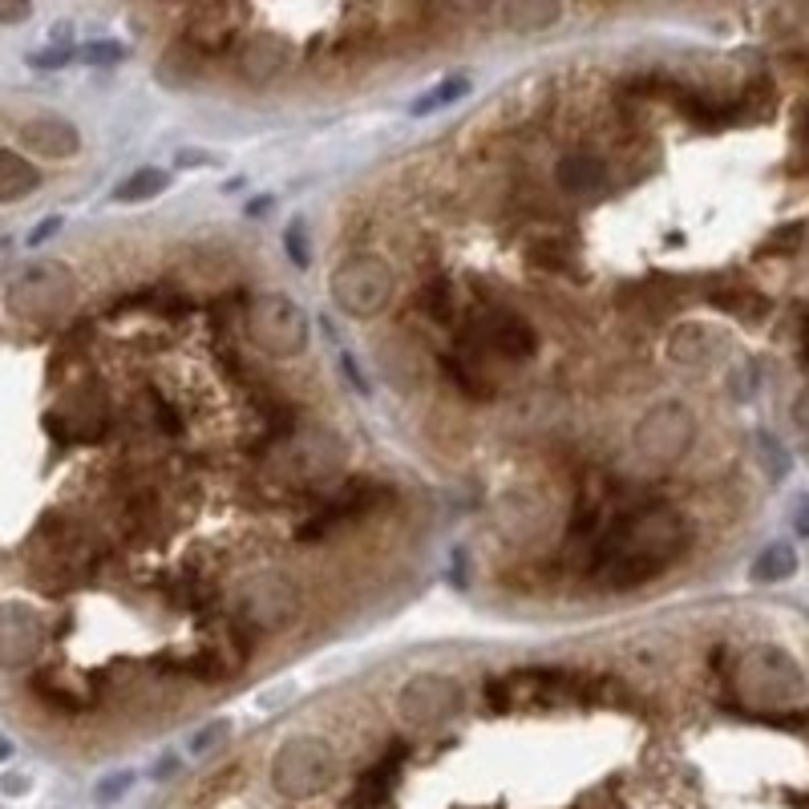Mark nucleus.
I'll list each match as a JSON object with an SVG mask.
<instances>
[{"label":"nucleus","mask_w":809,"mask_h":809,"mask_svg":"<svg viewBox=\"0 0 809 809\" xmlns=\"http://www.w3.org/2000/svg\"><path fill=\"white\" fill-rule=\"evenodd\" d=\"M458 340H466L478 357H502V361H526L535 352L538 337L535 328L518 316V311L502 308V304H482L470 316V328Z\"/></svg>","instance_id":"obj_2"},{"label":"nucleus","mask_w":809,"mask_h":809,"mask_svg":"<svg viewBox=\"0 0 809 809\" xmlns=\"http://www.w3.org/2000/svg\"><path fill=\"white\" fill-rule=\"evenodd\" d=\"M41 623L29 608H0V664L17 668L37 656Z\"/></svg>","instance_id":"obj_7"},{"label":"nucleus","mask_w":809,"mask_h":809,"mask_svg":"<svg viewBox=\"0 0 809 809\" xmlns=\"http://www.w3.org/2000/svg\"><path fill=\"white\" fill-rule=\"evenodd\" d=\"M559 183L571 195H591V190L603 183V162L587 158V154H571V158H562L559 166Z\"/></svg>","instance_id":"obj_13"},{"label":"nucleus","mask_w":809,"mask_h":809,"mask_svg":"<svg viewBox=\"0 0 809 809\" xmlns=\"http://www.w3.org/2000/svg\"><path fill=\"white\" fill-rule=\"evenodd\" d=\"M65 57H69V53H65V50H53V53H37L33 62H37L41 69H57V65H62Z\"/></svg>","instance_id":"obj_25"},{"label":"nucleus","mask_w":809,"mask_h":809,"mask_svg":"<svg viewBox=\"0 0 809 809\" xmlns=\"http://www.w3.org/2000/svg\"><path fill=\"white\" fill-rule=\"evenodd\" d=\"M86 57L89 62H122L125 50L122 45H86Z\"/></svg>","instance_id":"obj_22"},{"label":"nucleus","mask_w":809,"mask_h":809,"mask_svg":"<svg viewBox=\"0 0 809 809\" xmlns=\"http://www.w3.org/2000/svg\"><path fill=\"white\" fill-rule=\"evenodd\" d=\"M299 227L304 223H292V231H287V248H292V260L304 267V263H308V251H304V243H299Z\"/></svg>","instance_id":"obj_23"},{"label":"nucleus","mask_w":809,"mask_h":809,"mask_svg":"<svg viewBox=\"0 0 809 809\" xmlns=\"http://www.w3.org/2000/svg\"><path fill=\"white\" fill-rule=\"evenodd\" d=\"M296 591L287 583L284 575H260V579H251L243 587V623L248 632L255 627H275V623H287L296 615Z\"/></svg>","instance_id":"obj_6"},{"label":"nucleus","mask_w":809,"mask_h":809,"mask_svg":"<svg viewBox=\"0 0 809 809\" xmlns=\"http://www.w3.org/2000/svg\"><path fill=\"white\" fill-rule=\"evenodd\" d=\"M106 429H110V405H106V393L98 385H81L74 393H65L62 405L50 413V434L62 446L101 441Z\"/></svg>","instance_id":"obj_3"},{"label":"nucleus","mask_w":809,"mask_h":809,"mask_svg":"<svg viewBox=\"0 0 809 809\" xmlns=\"http://www.w3.org/2000/svg\"><path fill=\"white\" fill-rule=\"evenodd\" d=\"M397 765H401V748H393V753L385 757V765L369 769L361 781H357V789H352V806L357 809L385 806L389 794H393V785H397Z\"/></svg>","instance_id":"obj_10"},{"label":"nucleus","mask_w":809,"mask_h":809,"mask_svg":"<svg viewBox=\"0 0 809 809\" xmlns=\"http://www.w3.org/2000/svg\"><path fill=\"white\" fill-rule=\"evenodd\" d=\"M41 175L33 162H25L13 150H0V203L25 199L29 190H37Z\"/></svg>","instance_id":"obj_11"},{"label":"nucleus","mask_w":809,"mask_h":809,"mask_svg":"<svg viewBox=\"0 0 809 809\" xmlns=\"http://www.w3.org/2000/svg\"><path fill=\"white\" fill-rule=\"evenodd\" d=\"M417 304H422L425 316H429V320H437V324H453V320H458V296H453V287H449L446 280L425 284Z\"/></svg>","instance_id":"obj_15"},{"label":"nucleus","mask_w":809,"mask_h":809,"mask_svg":"<svg viewBox=\"0 0 809 809\" xmlns=\"http://www.w3.org/2000/svg\"><path fill=\"white\" fill-rule=\"evenodd\" d=\"M567 260H571V248L562 239H538L531 248V263L547 267V272H567Z\"/></svg>","instance_id":"obj_18"},{"label":"nucleus","mask_w":809,"mask_h":809,"mask_svg":"<svg viewBox=\"0 0 809 809\" xmlns=\"http://www.w3.org/2000/svg\"><path fill=\"white\" fill-rule=\"evenodd\" d=\"M166 187V175H162V171H138V175H130L122 183V187L113 190V195H118V199L122 203H138V199H150V195H158V190Z\"/></svg>","instance_id":"obj_17"},{"label":"nucleus","mask_w":809,"mask_h":809,"mask_svg":"<svg viewBox=\"0 0 809 809\" xmlns=\"http://www.w3.org/2000/svg\"><path fill=\"white\" fill-rule=\"evenodd\" d=\"M485 357H478V352L466 345V340H458L453 349L441 357V369H446L449 385L461 389L466 397L473 401H490L494 397V376H490V369H485Z\"/></svg>","instance_id":"obj_8"},{"label":"nucleus","mask_w":809,"mask_h":809,"mask_svg":"<svg viewBox=\"0 0 809 809\" xmlns=\"http://www.w3.org/2000/svg\"><path fill=\"white\" fill-rule=\"evenodd\" d=\"M357 292H373V299L381 304V299L389 296V272L385 267H369V275H357V267H349V272H337V299L340 304H349L352 308V299H357Z\"/></svg>","instance_id":"obj_12"},{"label":"nucleus","mask_w":809,"mask_h":809,"mask_svg":"<svg viewBox=\"0 0 809 809\" xmlns=\"http://www.w3.org/2000/svg\"><path fill=\"white\" fill-rule=\"evenodd\" d=\"M389 490L381 482H369V478H361V482H349L345 490H340L337 499H328L320 506V511L311 514L308 523L299 526L296 538L299 543H316V538L332 535V531H340V526L357 523L361 514H369L376 506V502L385 499Z\"/></svg>","instance_id":"obj_5"},{"label":"nucleus","mask_w":809,"mask_h":809,"mask_svg":"<svg viewBox=\"0 0 809 809\" xmlns=\"http://www.w3.org/2000/svg\"><path fill=\"white\" fill-rule=\"evenodd\" d=\"M125 785H130V773H118V777H113V781H106V785H101V801H110V797H118V794H122V789H125Z\"/></svg>","instance_id":"obj_24"},{"label":"nucleus","mask_w":809,"mask_h":809,"mask_svg":"<svg viewBox=\"0 0 809 809\" xmlns=\"http://www.w3.org/2000/svg\"><path fill=\"white\" fill-rule=\"evenodd\" d=\"M33 697H37L45 709L62 712V717H77V712H86V700L77 697L69 685L53 680V676H33Z\"/></svg>","instance_id":"obj_14"},{"label":"nucleus","mask_w":809,"mask_h":809,"mask_svg":"<svg viewBox=\"0 0 809 809\" xmlns=\"http://www.w3.org/2000/svg\"><path fill=\"white\" fill-rule=\"evenodd\" d=\"M0 757H9V745H4V741H0Z\"/></svg>","instance_id":"obj_28"},{"label":"nucleus","mask_w":809,"mask_h":809,"mask_svg":"<svg viewBox=\"0 0 809 809\" xmlns=\"http://www.w3.org/2000/svg\"><path fill=\"white\" fill-rule=\"evenodd\" d=\"M101 559H106V547L94 538V531L69 523V518H57V514L41 518V526L29 538V575L45 591L86 583Z\"/></svg>","instance_id":"obj_1"},{"label":"nucleus","mask_w":809,"mask_h":809,"mask_svg":"<svg viewBox=\"0 0 809 809\" xmlns=\"http://www.w3.org/2000/svg\"><path fill=\"white\" fill-rule=\"evenodd\" d=\"M555 17H559V9H535V4H511V9H502V21H506V25L511 29H518V33H535V29H543V25H550V21H555Z\"/></svg>","instance_id":"obj_16"},{"label":"nucleus","mask_w":809,"mask_h":809,"mask_svg":"<svg viewBox=\"0 0 809 809\" xmlns=\"http://www.w3.org/2000/svg\"><path fill=\"white\" fill-rule=\"evenodd\" d=\"M69 292H74V284H69L65 267L45 263V267H33L17 280L13 292H9V308L25 320H50L69 304Z\"/></svg>","instance_id":"obj_4"},{"label":"nucleus","mask_w":809,"mask_h":809,"mask_svg":"<svg viewBox=\"0 0 809 809\" xmlns=\"http://www.w3.org/2000/svg\"><path fill=\"white\" fill-rule=\"evenodd\" d=\"M223 733H227V724H219V729H207V733H203V736H195V753H207L215 736H223Z\"/></svg>","instance_id":"obj_26"},{"label":"nucleus","mask_w":809,"mask_h":809,"mask_svg":"<svg viewBox=\"0 0 809 809\" xmlns=\"http://www.w3.org/2000/svg\"><path fill=\"white\" fill-rule=\"evenodd\" d=\"M25 146H33L45 158H65L77 150V130L62 118H33V122L21 130Z\"/></svg>","instance_id":"obj_9"},{"label":"nucleus","mask_w":809,"mask_h":809,"mask_svg":"<svg viewBox=\"0 0 809 809\" xmlns=\"http://www.w3.org/2000/svg\"><path fill=\"white\" fill-rule=\"evenodd\" d=\"M482 700L490 704V712H511L514 709V685L506 676H494L482 685Z\"/></svg>","instance_id":"obj_21"},{"label":"nucleus","mask_w":809,"mask_h":809,"mask_svg":"<svg viewBox=\"0 0 809 809\" xmlns=\"http://www.w3.org/2000/svg\"><path fill=\"white\" fill-rule=\"evenodd\" d=\"M466 89H470V86H466L461 77H449V81H441L437 89H429L422 101H413V113H434L437 106H449V101H458Z\"/></svg>","instance_id":"obj_19"},{"label":"nucleus","mask_w":809,"mask_h":809,"mask_svg":"<svg viewBox=\"0 0 809 809\" xmlns=\"http://www.w3.org/2000/svg\"><path fill=\"white\" fill-rule=\"evenodd\" d=\"M29 9L25 4H13V9H0V21H25Z\"/></svg>","instance_id":"obj_27"},{"label":"nucleus","mask_w":809,"mask_h":809,"mask_svg":"<svg viewBox=\"0 0 809 809\" xmlns=\"http://www.w3.org/2000/svg\"><path fill=\"white\" fill-rule=\"evenodd\" d=\"M794 571V555L785 547H769L765 550V559L753 567V579H761V583H769V579H781V575Z\"/></svg>","instance_id":"obj_20"}]
</instances>
